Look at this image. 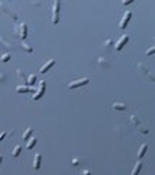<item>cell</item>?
<instances>
[{
    "label": "cell",
    "instance_id": "6da1fadb",
    "mask_svg": "<svg viewBox=\"0 0 155 175\" xmlns=\"http://www.w3.org/2000/svg\"><path fill=\"white\" fill-rule=\"evenodd\" d=\"M15 34L19 36L20 40H26V36H28V27H26V23L18 25V27L15 28Z\"/></svg>",
    "mask_w": 155,
    "mask_h": 175
},
{
    "label": "cell",
    "instance_id": "7a4b0ae2",
    "mask_svg": "<svg viewBox=\"0 0 155 175\" xmlns=\"http://www.w3.org/2000/svg\"><path fill=\"white\" fill-rule=\"evenodd\" d=\"M60 6H61L60 2H55L54 6H52V23L54 25H57L58 19H60Z\"/></svg>",
    "mask_w": 155,
    "mask_h": 175
},
{
    "label": "cell",
    "instance_id": "3957f363",
    "mask_svg": "<svg viewBox=\"0 0 155 175\" xmlns=\"http://www.w3.org/2000/svg\"><path fill=\"white\" fill-rule=\"evenodd\" d=\"M88 82H90L88 78H83V79H80V80H74V82L68 83V89H75V88H78V86H84V85H87Z\"/></svg>",
    "mask_w": 155,
    "mask_h": 175
},
{
    "label": "cell",
    "instance_id": "277c9868",
    "mask_svg": "<svg viewBox=\"0 0 155 175\" xmlns=\"http://www.w3.org/2000/svg\"><path fill=\"white\" fill-rule=\"evenodd\" d=\"M44 92H45V82H41L39 83V89L35 92V95L32 96V99H33V101H38V99L44 95Z\"/></svg>",
    "mask_w": 155,
    "mask_h": 175
},
{
    "label": "cell",
    "instance_id": "5b68a950",
    "mask_svg": "<svg viewBox=\"0 0 155 175\" xmlns=\"http://www.w3.org/2000/svg\"><path fill=\"white\" fill-rule=\"evenodd\" d=\"M129 41V36L128 35H123V36H120V40L118 41V42H116V45H114V48L116 50H118V51H120V50L126 45V42Z\"/></svg>",
    "mask_w": 155,
    "mask_h": 175
},
{
    "label": "cell",
    "instance_id": "8992f818",
    "mask_svg": "<svg viewBox=\"0 0 155 175\" xmlns=\"http://www.w3.org/2000/svg\"><path fill=\"white\" fill-rule=\"evenodd\" d=\"M131 18H132V12H126L125 16H123L122 21H120V25H119L120 29H125V28H126V25H128L129 21H131Z\"/></svg>",
    "mask_w": 155,
    "mask_h": 175
},
{
    "label": "cell",
    "instance_id": "52a82bcc",
    "mask_svg": "<svg viewBox=\"0 0 155 175\" xmlns=\"http://www.w3.org/2000/svg\"><path fill=\"white\" fill-rule=\"evenodd\" d=\"M0 7H2V9H3V12H5V13H6V15H9V16H10L12 19H13V21H16V19H18V15L12 13L10 7H7V5H6V3H0Z\"/></svg>",
    "mask_w": 155,
    "mask_h": 175
},
{
    "label": "cell",
    "instance_id": "ba28073f",
    "mask_svg": "<svg viewBox=\"0 0 155 175\" xmlns=\"http://www.w3.org/2000/svg\"><path fill=\"white\" fill-rule=\"evenodd\" d=\"M97 63H99V66H101V69H109L110 67V61L106 57H99Z\"/></svg>",
    "mask_w": 155,
    "mask_h": 175
},
{
    "label": "cell",
    "instance_id": "9c48e42d",
    "mask_svg": "<svg viewBox=\"0 0 155 175\" xmlns=\"http://www.w3.org/2000/svg\"><path fill=\"white\" fill-rule=\"evenodd\" d=\"M138 67H139V69H142V72H144V73L146 74V76L149 78V80H151V82H154V79H155V78H154V73H152L151 70H148V67H145L142 63H139V64H138Z\"/></svg>",
    "mask_w": 155,
    "mask_h": 175
},
{
    "label": "cell",
    "instance_id": "30bf717a",
    "mask_svg": "<svg viewBox=\"0 0 155 175\" xmlns=\"http://www.w3.org/2000/svg\"><path fill=\"white\" fill-rule=\"evenodd\" d=\"M54 64H55V60H49V61H46V63L41 67V70H39V72H41V73H46V72H48L51 67H52Z\"/></svg>",
    "mask_w": 155,
    "mask_h": 175
},
{
    "label": "cell",
    "instance_id": "8fae6325",
    "mask_svg": "<svg viewBox=\"0 0 155 175\" xmlns=\"http://www.w3.org/2000/svg\"><path fill=\"white\" fill-rule=\"evenodd\" d=\"M16 91L18 92H22V93H28V92H33V88H29V86H16Z\"/></svg>",
    "mask_w": 155,
    "mask_h": 175
},
{
    "label": "cell",
    "instance_id": "7c38bea8",
    "mask_svg": "<svg viewBox=\"0 0 155 175\" xmlns=\"http://www.w3.org/2000/svg\"><path fill=\"white\" fill-rule=\"evenodd\" d=\"M41 153H36L35 155V159H33V168L35 169H39L41 168Z\"/></svg>",
    "mask_w": 155,
    "mask_h": 175
},
{
    "label": "cell",
    "instance_id": "4fadbf2b",
    "mask_svg": "<svg viewBox=\"0 0 155 175\" xmlns=\"http://www.w3.org/2000/svg\"><path fill=\"white\" fill-rule=\"evenodd\" d=\"M146 149H148V145L146 143H142L141 145V147H139V150H138V159H141L142 156L145 155V152H146Z\"/></svg>",
    "mask_w": 155,
    "mask_h": 175
},
{
    "label": "cell",
    "instance_id": "5bb4252c",
    "mask_svg": "<svg viewBox=\"0 0 155 175\" xmlns=\"http://www.w3.org/2000/svg\"><path fill=\"white\" fill-rule=\"evenodd\" d=\"M35 82H36V76H35V74H29V76L26 78V86L32 88L35 85Z\"/></svg>",
    "mask_w": 155,
    "mask_h": 175
},
{
    "label": "cell",
    "instance_id": "9a60e30c",
    "mask_svg": "<svg viewBox=\"0 0 155 175\" xmlns=\"http://www.w3.org/2000/svg\"><path fill=\"white\" fill-rule=\"evenodd\" d=\"M112 108L116 109V111H125V109H126V105L122 104V102H114V104L112 105Z\"/></svg>",
    "mask_w": 155,
    "mask_h": 175
},
{
    "label": "cell",
    "instance_id": "2e32d148",
    "mask_svg": "<svg viewBox=\"0 0 155 175\" xmlns=\"http://www.w3.org/2000/svg\"><path fill=\"white\" fill-rule=\"evenodd\" d=\"M16 76H18V79H19V80H22V82H25V83H26V76H25L23 70L18 69V70H16Z\"/></svg>",
    "mask_w": 155,
    "mask_h": 175
},
{
    "label": "cell",
    "instance_id": "e0dca14e",
    "mask_svg": "<svg viewBox=\"0 0 155 175\" xmlns=\"http://www.w3.org/2000/svg\"><path fill=\"white\" fill-rule=\"evenodd\" d=\"M141 168H142V164L138 160L136 164H135V166H133V169H132V174H131V175H138L139 171H141Z\"/></svg>",
    "mask_w": 155,
    "mask_h": 175
},
{
    "label": "cell",
    "instance_id": "ac0fdd59",
    "mask_svg": "<svg viewBox=\"0 0 155 175\" xmlns=\"http://www.w3.org/2000/svg\"><path fill=\"white\" fill-rule=\"evenodd\" d=\"M20 48L23 50V51H26V53H32L33 51V47H31L29 44H25V42L20 44Z\"/></svg>",
    "mask_w": 155,
    "mask_h": 175
},
{
    "label": "cell",
    "instance_id": "d6986e66",
    "mask_svg": "<svg viewBox=\"0 0 155 175\" xmlns=\"http://www.w3.org/2000/svg\"><path fill=\"white\" fill-rule=\"evenodd\" d=\"M32 131H33V129H32V127H28V129H26V131L23 133V140H29V139H31Z\"/></svg>",
    "mask_w": 155,
    "mask_h": 175
},
{
    "label": "cell",
    "instance_id": "ffe728a7",
    "mask_svg": "<svg viewBox=\"0 0 155 175\" xmlns=\"http://www.w3.org/2000/svg\"><path fill=\"white\" fill-rule=\"evenodd\" d=\"M20 152H22V147H20V145H16V146H15V149H13V152H12V155H13L15 158H18V156L20 155Z\"/></svg>",
    "mask_w": 155,
    "mask_h": 175
},
{
    "label": "cell",
    "instance_id": "44dd1931",
    "mask_svg": "<svg viewBox=\"0 0 155 175\" xmlns=\"http://www.w3.org/2000/svg\"><path fill=\"white\" fill-rule=\"evenodd\" d=\"M36 140H38L36 137H32V139H29V140H28V145H26V147H28V149H32V147L36 145Z\"/></svg>",
    "mask_w": 155,
    "mask_h": 175
},
{
    "label": "cell",
    "instance_id": "7402d4cb",
    "mask_svg": "<svg viewBox=\"0 0 155 175\" xmlns=\"http://www.w3.org/2000/svg\"><path fill=\"white\" fill-rule=\"evenodd\" d=\"M131 124L135 127V126H139V118L133 114V115H131Z\"/></svg>",
    "mask_w": 155,
    "mask_h": 175
},
{
    "label": "cell",
    "instance_id": "603a6c76",
    "mask_svg": "<svg viewBox=\"0 0 155 175\" xmlns=\"http://www.w3.org/2000/svg\"><path fill=\"white\" fill-rule=\"evenodd\" d=\"M0 60H2V61H3V63H7V61L10 60V54H9V53H6V54H3V56H2V58H0Z\"/></svg>",
    "mask_w": 155,
    "mask_h": 175
},
{
    "label": "cell",
    "instance_id": "cb8c5ba5",
    "mask_svg": "<svg viewBox=\"0 0 155 175\" xmlns=\"http://www.w3.org/2000/svg\"><path fill=\"white\" fill-rule=\"evenodd\" d=\"M0 44H2V45H3L5 48H7V50H10V44H9V42H6V41H5L3 38H0Z\"/></svg>",
    "mask_w": 155,
    "mask_h": 175
},
{
    "label": "cell",
    "instance_id": "d4e9b609",
    "mask_svg": "<svg viewBox=\"0 0 155 175\" xmlns=\"http://www.w3.org/2000/svg\"><path fill=\"white\" fill-rule=\"evenodd\" d=\"M105 47L109 50L110 47H113V41H112V40H106V41H105Z\"/></svg>",
    "mask_w": 155,
    "mask_h": 175
},
{
    "label": "cell",
    "instance_id": "484cf974",
    "mask_svg": "<svg viewBox=\"0 0 155 175\" xmlns=\"http://www.w3.org/2000/svg\"><path fill=\"white\" fill-rule=\"evenodd\" d=\"M154 51H155V48H154V47H151L149 50H146V53H145V54H146V56H151V54H154Z\"/></svg>",
    "mask_w": 155,
    "mask_h": 175
},
{
    "label": "cell",
    "instance_id": "4316f807",
    "mask_svg": "<svg viewBox=\"0 0 155 175\" xmlns=\"http://www.w3.org/2000/svg\"><path fill=\"white\" fill-rule=\"evenodd\" d=\"M73 165H74V166L80 165V159H78V158H74V159H73Z\"/></svg>",
    "mask_w": 155,
    "mask_h": 175
},
{
    "label": "cell",
    "instance_id": "83f0119b",
    "mask_svg": "<svg viewBox=\"0 0 155 175\" xmlns=\"http://www.w3.org/2000/svg\"><path fill=\"white\" fill-rule=\"evenodd\" d=\"M6 134H7V131H2V133H0V142H2L5 137H6Z\"/></svg>",
    "mask_w": 155,
    "mask_h": 175
},
{
    "label": "cell",
    "instance_id": "f1b7e54d",
    "mask_svg": "<svg viewBox=\"0 0 155 175\" xmlns=\"http://www.w3.org/2000/svg\"><path fill=\"white\" fill-rule=\"evenodd\" d=\"M83 175H92V171L90 169H83Z\"/></svg>",
    "mask_w": 155,
    "mask_h": 175
},
{
    "label": "cell",
    "instance_id": "f546056e",
    "mask_svg": "<svg viewBox=\"0 0 155 175\" xmlns=\"http://www.w3.org/2000/svg\"><path fill=\"white\" fill-rule=\"evenodd\" d=\"M133 2H132V0H128V2H122V5L123 6H129V5H132Z\"/></svg>",
    "mask_w": 155,
    "mask_h": 175
},
{
    "label": "cell",
    "instance_id": "4dcf8cb0",
    "mask_svg": "<svg viewBox=\"0 0 155 175\" xmlns=\"http://www.w3.org/2000/svg\"><path fill=\"white\" fill-rule=\"evenodd\" d=\"M5 80H6V74L0 73V82H5Z\"/></svg>",
    "mask_w": 155,
    "mask_h": 175
},
{
    "label": "cell",
    "instance_id": "1f68e13d",
    "mask_svg": "<svg viewBox=\"0 0 155 175\" xmlns=\"http://www.w3.org/2000/svg\"><path fill=\"white\" fill-rule=\"evenodd\" d=\"M139 130H141L142 133H145V134L148 133V129H145V127H139Z\"/></svg>",
    "mask_w": 155,
    "mask_h": 175
},
{
    "label": "cell",
    "instance_id": "d6a6232c",
    "mask_svg": "<svg viewBox=\"0 0 155 175\" xmlns=\"http://www.w3.org/2000/svg\"><path fill=\"white\" fill-rule=\"evenodd\" d=\"M2 160H3V155H0V164H2Z\"/></svg>",
    "mask_w": 155,
    "mask_h": 175
}]
</instances>
